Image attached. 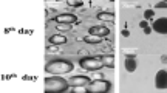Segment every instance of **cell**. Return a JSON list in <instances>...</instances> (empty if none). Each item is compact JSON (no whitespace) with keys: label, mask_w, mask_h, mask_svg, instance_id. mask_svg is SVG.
<instances>
[{"label":"cell","mask_w":167,"mask_h":93,"mask_svg":"<svg viewBox=\"0 0 167 93\" xmlns=\"http://www.w3.org/2000/svg\"><path fill=\"white\" fill-rule=\"evenodd\" d=\"M144 17L146 19H153L155 17V11L153 9H146L144 11Z\"/></svg>","instance_id":"cell-18"},{"label":"cell","mask_w":167,"mask_h":93,"mask_svg":"<svg viewBox=\"0 0 167 93\" xmlns=\"http://www.w3.org/2000/svg\"><path fill=\"white\" fill-rule=\"evenodd\" d=\"M144 33H146V34H150V33H152V28H150V27L144 28Z\"/></svg>","instance_id":"cell-22"},{"label":"cell","mask_w":167,"mask_h":93,"mask_svg":"<svg viewBox=\"0 0 167 93\" xmlns=\"http://www.w3.org/2000/svg\"><path fill=\"white\" fill-rule=\"evenodd\" d=\"M139 27H141V28H142V30H144V28H147V27H149V23H147V22H146V20H142V22H141V23H139Z\"/></svg>","instance_id":"cell-21"},{"label":"cell","mask_w":167,"mask_h":93,"mask_svg":"<svg viewBox=\"0 0 167 93\" xmlns=\"http://www.w3.org/2000/svg\"><path fill=\"white\" fill-rule=\"evenodd\" d=\"M56 28L60 31H68V30H71V23H57Z\"/></svg>","instance_id":"cell-16"},{"label":"cell","mask_w":167,"mask_h":93,"mask_svg":"<svg viewBox=\"0 0 167 93\" xmlns=\"http://www.w3.org/2000/svg\"><path fill=\"white\" fill-rule=\"evenodd\" d=\"M84 40L87 42V43H101L102 40H104V37L102 36H94V34H87L85 37H84Z\"/></svg>","instance_id":"cell-12"},{"label":"cell","mask_w":167,"mask_h":93,"mask_svg":"<svg viewBox=\"0 0 167 93\" xmlns=\"http://www.w3.org/2000/svg\"><path fill=\"white\" fill-rule=\"evenodd\" d=\"M156 8H167V0H164V2H159V3H156Z\"/></svg>","instance_id":"cell-20"},{"label":"cell","mask_w":167,"mask_h":93,"mask_svg":"<svg viewBox=\"0 0 167 93\" xmlns=\"http://www.w3.org/2000/svg\"><path fill=\"white\" fill-rule=\"evenodd\" d=\"M101 59H102V62H104L105 67H108V68H113V67H114V58H113L111 54H105V56H102Z\"/></svg>","instance_id":"cell-14"},{"label":"cell","mask_w":167,"mask_h":93,"mask_svg":"<svg viewBox=\"0 0 167 93\" xmlns=\"http://www.w3.org/2000/svg\"><path fill=\"white\" fill-rule=\"evenodd\" d=\"M68 82H70V85L71 87H79V85H88L91 81L87 78V76H73V78H70L68 79Z\"/></svg>","instance_id":"cell-7"},{"label":"cell","mask_w":167,"mask_h":93,"mask_svg":"<svg viewBox=\"0 0 167 93\" xmlns=\"http://www.w3.org/2000/svg\"><path fill=\"white\" fill-rule=\"evenodd\" d=\"M73 70V62L67 59H54L45 65V72L50 75H65Z\"/></svg>","instance_id":"cell-1"},{"label":"cell","mask_w":167,"mask_h":93,"mask_svg":"<svg viewBox=\"0 0 167 93\" xmlns=\"http://www.w3.org/2000/svg\"><path fill=\"white\" fill-rule=\"evenodd\" d=\"M161 59H162V61H164V62H167V56H162V58H161Z\"/></svg>","instance_id":"cell-23"},{"label":"cell","mask_w":167,"mask_h":93,"mask_svg":"<svg viewBox=\"0 0 167 93\" xmlns=\"http://www.w3.org/2000/svg\"><path fill=\"white\" fill-rule=\"evenodd\" d=\"M124 65H125V70L127 72H135L136 70V61H135V58H132V56H127V59H125V62H124Z\"/></svg>","instance_id":"cell-11"},{"label":"cell","mask_w":167,"mask_h":93,"mask_svg":"<svg viewBox=\"0 0 167 93\" xmlns=\"http://www.w3.org/2000/svg\"><path fill=\"white\" fill-rule=\"evenodd\" d=\"M67 3H68L70 6H74V8H79V6L84 5L82 0H67Z\"/></svg>","instance_id":"cell-15"},{"label":"cell","mask_w":167,"mask_h":93,"mask_svg":"<svg viewBox=\"0 0 167 93\" xmlns=\"http://www.w3.org/2000/svg\"><path fill=\"white\" fill-rule=\"evenodd\" d=\"M98 19L101 20V22H113L114 20V14L113 13H99L98 14Z\"/></svg>","instance_id":"cell-13"},{"label":"cell","mask_w":167,"mask_h":93,"mask_svg":"<svg viewBox=\"0 0 167 93\" xmlns=\"http://www.w3.org/2000/svg\"><path fill=\"white\" fill-rule=\"evenodd\" d=\"M152 30L159 34H167V17H159L153 22Z\"/></svg>","instance_id":"cell-5"},{"label":"cell","mask_w":167,"mask_h":93,"mask_svg":"<svg viewBox=\"0 0 167 93\" xmlns=\"http://www.w3.org/2000/svg\"><path fill=\"white\" fill-rule=\"evenodd\" d=\"M46 50H48V53H57V51H59V48H57V45L48 46V48H46Z\"/></svg>","instance_id":"cell-19"},{"label":"cell","mask_w":167,"mask_h":93,"mask_svg":"<svg viewBox=\"0 0 167 93\" xmlns=\"http://www.w3.org/2000/svg\"><path fill=\"white\" fill-rule=\"evenodd\" d=\"M78 20V17L74 14H70V13H65V14H59L56 17V22L57 23H74Z\"/></svg>","instance_id":"cell-8"},{"label":"cell","mask_w":167,"mask_h":93,"mask_svg":"<svg viewBox=\"0 0 167 93\" xmlns=\"http://www.w3.org/2000/svg\"><path fill=\"white\" fill-rule=\"evenodd\" d=\"M73 91H74V93H88L85 85H79V87H74V88H73Z\"/></svg>","instance_id":"cell-17"},{"label":"cell","mask_w":167,"mask_h":93,"mask_svg":"<svg viewBox=\"0 0 167 93\" xmlns=\"http://www.w3.org/2000/svg\"><path fill=\"white\" fill-rule=\"evenodd\" d=\"M110 87H111V84L108 81L96 79V81H93V82L88 84L87 91L88 93H107V91H110Z\"/></svg>","instance_id":"cell-4"},{"label":"cell","mask_w":167,"mask_h":93,"mask_svg":"<svg viewBox=\"0 0 167 93\" xmlns=\"http://www.w3.org/2000/svg\"><path fill=\"white\" fill-rule=\"evenodd\" d=\"M79 65L88 72H94V70H101L102 67H105L101 58H82L79 61Z\"/></svg>","instance_id":"cell-3"},{"label":"cell","mask_w":167,"mask_h":93,"mask_svg":"<svg viewBox=\"0 0 167 93\" xmlns=\"http://www.w3.org/2000/svg\"><path fill=\"white\" fill-rule=\"evenodd\" d=\"M88 34H94V36H102V37H105V36L110 34V30H108L107 27H91V28L88 30Z\"/></svg>","instance_id":"cell-9"},{"label":"cell","mask_w":167,"mask_h":93,"mask_svg":"<svg viewBox=\"0 0 167 93\" xmlns=\"http://www.w3.org/2000/svg\"><path fill=\"white\" fill-rule=\"evenodd\" d=\"M155 84L159 90L162 88H167V72L165 70H159L156 73V78H155Z\"/></svg>","instance_id":"cell-6"},{"label":"cell","mask_w":167,"mask_h":93,"mask_svg":"<svg viewBox=\"0 0 167 93\" xmlns=\"http://www.w3.org/2000/svg\"><path fill=\"white\" fill-rule=\"evenodd\" d=\"M110 2H113V0H110Z\"/></svg>","instance_id":"cell-24"},{"label":"cell","mask_w":167,"mask_h":93,"mask_svg":"<svg viewBox=\"0 0 167 93\" xmlns=\"http://www.w3.org/2000/svg\"><path fill=\"white\" fill-rule=\"evenodd\" d=\"M50 42L53 45H64V43H67V37L64 34H53L50 37Z\"/></svg>","instance_id":"cell-10"},{"label":"cell","mask_w":167,"mask_h":93,"mask_svg":"<svg viewBox=\"0 0 167 93\" xmlns=\"http://www.w3.org/2000/svg\"><path fill=\"white\" fill-rule=\"evenodd\" d=\"M70 82L60 76H50L45 79V91L46 93H62L68 90Z\"/></svg>","instance_id":"cell-2"}]
</instances>
